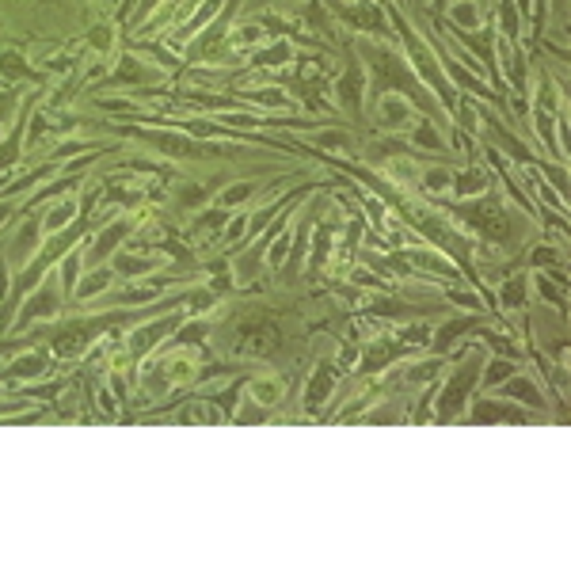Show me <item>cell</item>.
I'll return each instance as SVG.
<instances>
[{
  "instance_id": "obj_1",
  "label": "cell",
  "mask_w": 571,
  "mask_h": 571,
  "mask_svg": "<svg viewBox=\"0 0 571 571\" xmlns=\"http://www.w3.org/2000/svg\"><path fill=\"white\" fill-rule=\"evenodd\" d=\"M476 377H480V354H472L465 366H457V373H453V381L446 385V396H442V411L438 415L442 419H453L457 411L465 408V400H469V389L476 385Z\"/></svg>"
},
{
  "instance_id": "obj_9",
  "label": "cell",
  "mask_w": 571,
  "mask_h": 571,
  "mask_svg": "<svg viewBox=\"0 0 571 571\" xmlns=\"http://www.w3.org/2000/svg\"><path fill=\"white\" fill-rule=\"evenodd\" d=\"M476 320H453V324H446L442 327V332H438V339H434V347L438 351H446L449 347V343H453V339H461V332H469V327H472Z\"/></svg>"
},
{
  "instance_id": "obj_10",
  "label": "cell",
  "mask_w": 571,
  "mask_h": 571,
  "mask_svg": "<svg viewBox=\"0 0 571 571\" xmlns=\"http://www.w3.org/2000/svg\"><path fill=\"white\" fill-rule=\"evenodd\" d=\"M73 213H77V206H73V199H65L61 206H54V210H50V218H46V229H61V225H69Z\"/></svg>"
},
{
  "instance_id": "obj_3",
  "label": "cell",
  "mask_w": 571,
  "mask_h": 571,
  "mask_svg": "<svg viewBox=\"0 0 571 571\" xmlns=\"http://www.w3.org/2000/svg\"><path fill=\"white\" fill-rule=\"evenodd\" d=\"M488 172H480V168H465V172H453L449 175V187L457 191V199H472V194H484L488 191Z\"/></svg>"
},
{
  "instance_id": "obj_19",
  "label": "cell",
  "mask_w": 571,
  "mask_h": 571,
  "mask_svg": "<svg viewBox=\"0 0 571 571\" xmlns=\"http://www.w3.org/2000/svg\"><path fill=\"white\" fill-rule=\"evenodd\" d=\"M552 259H556V251H552V248H537V251H533V263H552Z\"/></svg>"
},
{
  "instance_id": "obj_12",
  "label": "cell",
  "mask_w": 571,
  "mask_h": 571,
  "mask_svg": "<svg viewBox=\"0 0 571 571\" xmlns=\"http://www.w3.org/2000/svg\"><path fill=\"white\" fill-rule=\"evenodd\" d=\"M514 370H518V366H514V362L499 358V362H491V370H488V377H484V381H488V385H499V381H507Z\"/></svg>"
},
{
  "instance_id": "obj_15",
  "label": "cell",
  "mask_w": 571,
  "mask_h": 571,
  "mask_svg": "<svg viewBox=\"0 0 571 571\" xmlns=\"http://www.w3.org/2000/svg\"><path fill=\"white\" fill-rule=\"evenodd\" d=\"M289 58V46L286 42H278V46H270V50L259 54V65H282Z\"/></svg>"
},
{
  "instance_id": "obj_7",
  "label": "cell",
  "mask_w": 571,
  "mask_h": 571,
  "mask_svg": "<svg viewBox=\"0 0 571 571\" xmlns=\"http://www.w3.org/2000/svg\"><path fill=\"white\" fill-rule=\"evenodd\" d=\"M449 175L453 172H446V168H427V172L419 175V183H423V191H430V194H442V191H449Z\"/></svg>"
},
{
  "instance_id": "obj_4",
  "label": "cell",
  "mask_w": 571,
  "mask_h": 571,
  "mask_svg": "<svg viewBox=\"0 0 571 571\" xmlns=\"http://www.w3.org/2000/svg\"><path fill=\"white\" fill-rule=\"evenodd\" d=\"M507 392H510V400H518V404L545 408V400H541V392H537V385H533L529 377H510L507 381Z\"/></svg>"
},
{
  "instance_id": "obj_5",
  "label": "cell",
  "mask_w": 571,
  "mask_h": 571,
  "mask_svg": "<svg viewBox=\"0 0 571 571\" xmlns=\"http://www.w3.org/2000/svg\"><path fill=\"white\" fill-rule=\"evenodd\" d=\"M499 27H503V34H507L510 42H518L522 15H518V8H514V0H503V4H499Z\"/></svg>"
},
{
  "instance_id": "obj_18",
  "label": "cell",
  "mask_w": 571,
  "mask_h": 571,
  "mask_svg": "<svg viewBox=\"0 0 571 571\" xmlns=\"http://www.w3.org/2000/svg\"><path fill=\"white\" fill-rule=\"evenodd\" d=\"M286 248H289V240H278V244L270 248V263H282V259H286Z\"/></svg>"
},
{
  "instance_id": "obj_20",
  "label": "cell",
  "mask_w": 571,
  "mask_h": 571,
  "mask_svg": "<svg viewBox=\"0 0 571 571\" xmlns=\"http://www.w3.org/2000/svg\"><path fill=\"white\" fill-rule=\"evenodd\" d=\"M529 4H533V0H514V8H518V12H529Z\"/></svg>"
},
{
  "instance_id": "obj_13",
  "label": "cell",
  "mask_w": 571,
  "mask_h": 571,
  "mask_svg": "<svg viewBox=\"0 0 571 571\" xmlns=\"http://www.w3.org/2000/svg\"><path fill=\"white\" fill-rule=\"evenodd\" d=\"M251 392H256L263 404H275V400L282 396V385H278V381H256V389H251Z\"/></svg>"
},
{
  "instance_id": "obj_6",
  "label": "cell",
  "mask_w": 571,
  "mask_h": 571,
  "mask_svg": "<svg viewBox=\"0 0 571 571\" xmlns=\"http://www.w3.org/2000/svg\"><path fill=\"white\" fill-rule=\"evenodd\" d=\"M453 23L461 27V31H476V27H480V8H476V0H457Z\"/></svg>"
},
{
  "instance_id": "obj_14",
  "label": "cell",
  "mask_w": 571,
  "mask_h": 571,
  "mask_svg": "<svg viewBox=\"0 0 571 571\" xmlns=\"http://www.w3.org/2000/svg\"><path fill=\"white\" fill-rule=\"evenodd\" d=\"M316 142L324 149H351V137L343 130H327V134H316Z\"/></svg>"
},
{
  "instance_id": "obj_17",
  "label": "cell",
  "mask_w": 571,
  "mask_h": 571,
  "mask_svg": "<svg viewBox=\"0 0 571 571\" xmlns=\"http://www.w3.org/2000/svg\"><path fill=\"white\" fill-rule=\"evenodd\" d=\"M537 289H541V297H552L556 305H564V289H552L545 275H537Z\"/></svg>"
},
{
  "instance_id": "obj_16",
  "label": "cell",
  "mask_w": 571,
  "mask_h": 571,
  "mask_svg": "<svg viewBox=\"0 0 571 571\" xmlns=\"http://www.w3.org/2000/svg\"><path fill=\"white\" fill-rule=\"evenodd\" d=\"M327 389H332V370H320V377L313 381V400H316V404L324 400V392H327Z\"/></svg>"
},
{
  "instance_id": "obj_2",
  "label": "cell",
  "mask_w": 571,
  "mask_h": 571,
  "mask_svg": "<svg viewBox=\"0 0 571 571\" xmlns=\"http://www.w3.org/2000/svg\"><path fill=\"white\" fill-rule=\"evenodd\" d=\"M381 103H377V115H381V123L385 126H408L411 123V107H408V99H400L396 92H377Z\"/></svg>"
},
{
  "instance_id": "obj_8",
  "label": "cell",
  "mask_w": 571,
  "mask_h": 571,
  "mask_svg": "<svg viewBox=\"0 0 571 571\" xmlns=\"http://www.w3.org/2000/svg\"><path fill=\"white\" fill-rule=\"evenodd\" d=\"M411 142H415L419 149H430V153H442V149H446V142H442V137H438V130L430 126V123L415 126V134H411Z\"/></svg>"
},
{
  "instance_id": "obj_11",
  "label": "cell",
  "mask_w": 571,
  "mask_h": 571,
  "mask_svg": "<svg viewBox=\"0 0 571 571\" xmlns=\"http://www.w3.org/2000/svg\"><path fill=\"white\" fill-rule=\"evenodd\" d=\"M522 297H526V286H522L518 278H510V282L503 286V305H507V308H518Z\"/></svg>"
}]
</instances>
